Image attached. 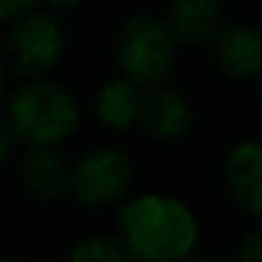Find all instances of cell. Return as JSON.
<instances>
[{
	"label": "cell",
	"instance_id": "5bb4252c",
	"mask_svg": "<svg viewBox=\"0 0 262 262\" xmlns=\"http://www.w3.org/2000/svg\"><path fill=\"white\" fill-rule=\"evenodd\" d=\"M37 6H42V0H0V20L3 23H12L20 14L31 12Z\"/></svg>",
	"mask_w": 262,
	"mask_h": 262
},
{
	"label": "cell",
	"instance_id": "277c9868",
	"mask_svg": "<svg viewBox=\"0 0 262 262\" xmlns=\"http://www.w3.org/2000/svg\"><path fill=\"white\" fill-rule=\"evenodd\" d=\"M136 161L119 144H93L71 158L68 198L79 209L110 211L119 209L136 192Z\"/></svg>",
	"mask_w": 262,
	"mask_h": 262
},
{
	"label": "cell",
	"instance_id": "2e32d148",
	"mask_svg": "<svg viewBox=\"0 0 262 262\" xmlns=\"http://www.w3.org/2000/svg\"><path fill=\"white\" fill-rule=\"evenodd\" d=\"M259 104H262V79H259Z\"/></svg>",
	"mask_w": 262,
	"mask_h": 262
},
{
	"label": "cell",
	"instance_id": "7a4b0ae2",
	"mask_svg": "<svg viewBox=\"0 0 262 262\" xmlns=\"http://www.w3.org/2000/svg\"><path fill=\"white\" fill-rule=\"evenodd\" d=\"M3 121L23 147H65L82 124V102L54 76H29L9 93Z\"/></svg>",
	"mask_w": 262,
	"mask_h": 262
},
{
	"label": "cell",
	"instance_id": "6da1fadb",
	"mask_svg": "<svg viewBox=\"0 0 262 262\" xmlns=\"http://www.w3.org/2000/svg\"><path fill=\"white\" fill-rule=\"evenodd\" d=\"M116 234L136 262L192 259L203 239L200 217L175 192H133L116 209Z\"/></svg>",
	"mask_w": 262,
	"mask_h": 262
},
{
	"label": "cell",
	"instance_id": "ba28073f",
	"mask_svg": "<svg viewBox=\"0 0 262 262\" xmlns=\"http://www.w3.org/2000/svg\"><path fill=\"white\" fill-rule=\"evenodd\" d=\"M144 104H147V91L138 82H133L130 76L116 74L107 76L93 91L91 110L102 130L113 133V136H124V133L141 127Z\"/></svg>",
	"mask_w": 262,
	"mask_h": 262
},
{
	"label": "cell",
	"instance_id": "3957f363",
	"mask_svg": "<svg viewBox=\"0 0 262 262\" xmlns=\"http://www.w3.org/2000/svg\"><path fill=\"white\" fill-rule=\"evenodd\" d=\"M181 48V40L175 37L166 17L152 12H136L121 20L113 40V57L119 74L130 76L144 91H152L169 85Z\"/></svg>",
	"mask_w": 262,
	"mask_h": 262
},
{
	"label": "cell",
	"instance_id": "8fae6325",
	"mask_svg": "<svg viewBox=\"0 0 262 262\" xmlns=\"http://www.w3.org/2000/svg\"><path fill=\"white\" fill-rule=\"evenodd\" d=\"M164 17L169 20L181 46L200 48L211 46L226 26V6L223 0H169Z\"/></svg>",
	"mask_w": 262,
	"mask_h": 262
},
{
	"label": "cell",
	"instance_id": "30bf717a",
	"mask_svg": "<svg viewBox=\"0 0 262 262\" xmlns=\"http://www.w3.org/2000/svg\"><path fill=\"white\" fill-rule=\"evenodd\" d=\"M198 124L194 104L186 93L178 88L161 85L147 91V104H144L141 130L158 144H181L192 136Z\"/></svg>",
	"mask_w": 262,
	"mask_h": 262
},
{
	"label": "cell",
	"instance_id": "52a82bcc",
	"mask_svg": "<svg viewBox=\"0 0 262 262\" xmlns=\"http://www.w3.org/2000/svg\"><path fill=\"white\" fill-rule=\"evenodd\" d=\"M17 178L23 192L37 203H59L71 189V161L62 147H23L17 155Z\"/></svg>",
	"mask_w": 262,
	"mask_h": 262
},
{
	"label": "cell",
	"instance_id": "9c48e42d",
	"mask_svg": "<svg viewBox=\"0 0 262 262\" xmlns=\"http://www.w3.org/2000/svg\"><path fill=\"white\" fill-rule=\"evenodd\" d=\"M214 65L234 82L262 79V29L254 23H226L211 42Z\"/></svg>",
	"mask_w": 262,
	"mask_h": 262
},
{
	"label": "cell",
	"instance_id": "8992f818",
	"mask_svg": "<svg viewBox=\"0 0 262 262\" xmlns=\"http://www.w3.org/2000/svg\"><path fill=\"white\" fill-rule=\"evenodd\" d=\"M223 186L231 203L262 223V138H239L223 158Z\"/></svg>",
	"mask_w": 262,
	"mask_h": 262
},
{
	"label": "cell",
	"instance_id": "5b68a950",
	"mask_svg": "<svg viewBox=\"0 0 262 262\" xmlns=\"http://www.w3.org/2000/svg\"><path fill=\"white\" fill-rule=\"evenodd\" d=\"M6 57L9 68L20 76H51L68 54V29L59 12L37 6L6 23Z\"/></svg>",
	"mask_w": 262,
	"mask_h": 262
},
{
	"label": "cell",
	"instance_id": "4fadbf2b",
	"mask_svg": "<svg viewBox=\"0 0 262 262\" xmlns=\"http://www.w3.org/2000/svg\"><path fill=\"white\" fill-rule=\"evenodd\" d=\"M237 256L243 262H262V223H256V226L239 239Z\"/></svg>",
	"mask_w": 262,
	"mask_h": 262
},
{
	"label": "cell",
	"instance_id": "7c38bea8",
	"mask_svg": "<svg viewBox=\"0 0 262 262\" xmlns=\"http://www.w3.org/2000/svg\"><path fill=\"white\" fill-rule=\"evenodd\" d=\"M71 262H127L124 245H121L119 234L110 231H91V234H82V237L74 239L68 251H65Z\"/></svg>",
	"mask_w": 262,
	"mask_h": 262
},
{
	"label": "cell",
	"instance_id": "9a60e30c",
	"mask_svg": "<svg viewBox=\"0 0 262 262\" xmlns=\"http://www.w3.org/2000/svg\"><path fill=\"white\" fill-rule=\"evenodd\" d=\"M88 0H42V6L54 9V12L59 14H68V12H76V9H82Z\"/></svg>",
	"mask_w": 262,
	"mask_h": 262
}]
</instances>
